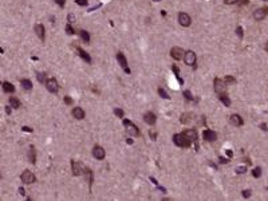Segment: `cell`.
<instances>
[{
    "mask_svg": "<svg viewBox=\"0 0 268 201\" xmlns=\"http://www.w3.org/2000/svg\"><path fill=\"white\" fill-rule=\"evenodd\" d=\"M173 142L177 145V146H180V147H189L190 145H192V141H190V139L188 138L184 133L174 134V135H173Z\"/></svg>",
    "mask_w": 268,
    "mask_h": 201,
    "instance_id": "cell-1",
    "label": "cell"
},
{
    "mask_svg": "<svg viewBox=\"0 0 268 201\" xmlns=\"http://www.w3.org/2000/svg\"><path fill=\"white\" fill-rule=\"evenodd\" d=\"M213 87H214V91L219 95H221V94H225V91H227V83L224 80H221L220 78H216L213 80Z\"/></svg>",
    "mask_w": 268,
    "mask_h": 201,
    "instance_id": "cell-2",
    "label": "cell"
},
{
    "mask_svg": "<svg viewBox=\"0 0 268 201\" xmlns=\"http://www.w3.org/2000/svg\"><path fill=\"white\" fill-rule=\"evenodd\" d=\"M123 126L126 127V131H127L130 135H134V137H137V135H139V130H138V127H137L135 125H134L131 121H129V119H123Z\"/></svg>",
    "mask_w": 268,
    "mask_h": 201,
    "instance_id": "cell-3",
    "label": "cell"
},
{
    "mask_svg": "<svg viewBox=\"0 0 268 201\" xmlns=\"http://www.w3.org/2000/svg\"><path fill=\"white\" fill-rule=\"evenodd\" d=\"M71 170L74 176H80V174L86 173V168L83 166V163L78 162V161H71Z\"/></svg>",
    "mask_w": 268,
    "mask_h": 201,
    "instance_id": "cell-4",
    "label": "cell"
},
{
    "mask_svg": "<svg viewBox=\"0 0 268 201\" xmlns=\"http://www.w3.org/2000/svg\"><path fill=\"white\" fill-rule=\"evenodd\" d=\"M46 87H47V90L50 91V93H54L56 94L59 91V85H58V80L55 79V78H48L47 82L44 83Z\"/></svg>",
    "mask_w": 268,
    "mask_h": 201,
    "instance_id": "cell-5",
    "label": "cell"
},
{
    "mask_svg": "<svg viewBox=\"0 0 268 201\" xmlns=\"http://www.w3.org/2000/svg\"><path fill=\"white\" fill-rule=\"evenodd\" d=\"M20 180H21V182L29 185V184H32V182H35V180H36V178H35V176H34V173H32V172L24 170L23 173H21V176H20Z\"/></svg>",
    "mask_w": 268,
    "mask_h": 201,
    "instance_id": "cell-6",
    "label": "cell"
},
{
    "mask_svg": "<svg viewBox=\"0 0 268 201\" xmlns=\"http://www.w3.org/2000/svg\"><path fill=\"white\" fill-rule=\"evenodd\" d=\"M117 60H118V63H119V66L123 68V71L126 72V74H130V68L127 67V60H126V56L123 55L122 52H118L117 54Z\"/></svg>",
    "mask_w": 268,
    "mask_h": 201,
    "instance_id": "cell-7",
    "label": "cell"
},
{
    "mask_svg": "<svg viewBox=\"0 0 268 201\" xmlns=\"http://www.w3.org/2000/svg\"><path fill=\"white\" fill-rule=\"evenodd\" d=\"M178 23L181 24V26H184V27H189L190 23H192V19H190V16L188 15V13L180 12L178 13Z\"/></svg>",
    "mask_w": 268,
    "mask_h": 201,
    "instance_id": "cell-8",
    "label": "cell"
},
{
    "mask_svg": "<svg viewBox=\"0 0 268 201\" xmlns=\"http://www.w3.org/2000/svg\"><path fill=\"white\" fill-rule=\"evenodd\" d=\"M267 15H268V7L257 8V10L253 12V18L256 19V20H263V19H265Z\"/></svg>",
    "mask_w": 268,
    "mask_h": 201,
    "instance_id": "cell-9",
    "label": "cell"
},
{
    "mask_svg": "<svg viewBox=\"0 0 268 201\" xmlns=\"http://www.w3.org/2000/svg\"><path fill=\"white\" fill-rule=\"evenodd\" d=\"M184 60H185V63H186L188 66H193V64H196V60H197L196 54L193 52V51H186L185 55H184Z\"/></svg>",
    "mask_w": 268,
    "mask_h": 201,
    "instance_id": "cell-10",
    "label": "cell"
},
{
    "mask_svg": "<svg viewBox=\"0 0 268 201\" xmlns=\"http://www.w3.org/2000/svg\"><path fill=\"white\" fill-rule=\"evenodd\" d=\"M184 55H185L184 50H182V48H180V47H173L170 50V56L173 59H176V60H180V59H182V58H184Z\"/></svg>",
    "mask_w": 268,
    "mask_h": 201,
    "instance_id": "cell-11",
    "label": "cell"
},
{
    "mask_svg": "<svg viewBox=\"0 0 268 201\" xmlns=\"http://www.w3.org/2000/svg\"><path fill=\"white\" fill-rule=\"evenodd\" d=\"M202 138L208 142H213V141H216L217 134L214 133L213 130H211V129H206V130H204V133H202Z\"/></svg>",
    "mask_w": 268,
    "mask_h": 201,
    "instance_id": "cell-12",
    "label": "cell"
},
{
    "mask_svg": "<svg viewBox=\"0 0 268 201\" xmlns=\"http://www.w3.org/2000/svg\"><path fill=\"white\" fill-rule=\"evenodd\" d=\"M93 155L96 158V160H103L105 155H106V152H105V149L102 146H94L93 149Z\"/></svg>",
    "mask_w": 268,
    "mask_h": 201,
    "instance_id": "cell-13",
    "label": "cell"
},
{
    "mask_svg": "<svg viewBox=\"0 0 268 201\" xmlns=\"http://www.w3.org/2000/svg\"><path fill=\"white\" fill-rule=\"evenodd\" d=\"M144 121L147 123V125H154L155 121H157V117H155L154 113L152 111H146L144 114Z\"/></svg>",
    "mask_w": 268,
    "mask_h": 201,
    "instance_id": "cell-14",
    "label": "cell"
},
{
    "mask_svg": "<svg viewBox=\"0 0 268 201\" xmlns=\"http://www.w3.org/2000/svg\"><path fill=\"white\" fill-rule=\"evenodd\" d=\"M35 32H36L38 38H39L40 40H43V42H44L46 35H44V27H43V24H40V23L35 24Z\"/></svg>",
    "mask_w": 268,
    "mask_h": 201,
    "instance_id": "cell-15",
    "label": "cell"
},
{
    "mask_svg": "<svg viewBox=\"0 0 268 201\" xmlns=\"http://www.w3.org/2000/svg\"><path fill=\"white\" fill-rule=\"evenodd\" d=\"M230 123L235 125V126H243L244 121H243V118H241L239 114H232V115H230Z\"/></svg>",
    "mask_w": 268,
    "mask_h": 201,
    "instance_id": "cell-16",
    "label": "cell"
},
{
    "mask_svg": "<svg viewBox=\"0 0 268 201\" xmlns=\"http://www.w3.org/2000/svg\"><path fill=\"white\" fill-rule=\"evenodd\" d=\"M77 52L79 54V56L83 59V60H86L87 63H91V56L88 55L87 52H86L83 48H80V47H77Z\"/></svg>",
    "mask_w": 268,
    "mask_h": 201,
    "instance_id": "cell-17",
    "label": "cell"
},
{
    "mask_svg": "<svg viewBox=\"0 0 268 201\" xmlns=\"http://www.w3.org/2000/svg\"><path fill=\"white\" fill-rule=\"evenodd\" d=\"M72 115H74V118H77V119H83V118H85V111H83L82 107H74V109H72Z\"/></svg>",
    "mask_w": 268,
    "mask_h": 201,
    "instance_id": "cell-18",
    "label": "cell"
},
{
    "mask_svg": "<svg viewBox=\"0 0 268 201\" xmlns=\"http://www.w3.org/2000/svg\"><path fill=\"white\" fill-rule=\"evenodd\" d=\"M182 133H184L185 135H186L188 138H189L192 142H196V141H197V131H196V130H193V129H189V130H185V131H182Z\"/></svg>",
    "mask_w": 268,
    "mask_h": 201,
    "instance_id": "cell-19",
    "label": "cell"
},
{
    "mask_svg": "<svg viewBox=\"0 0 268 201\" xmlns=\"http://www.w3.org/2000/svg\"><path fill=\"white\" fill-rule=\"evenodd\" d=\"M192 119H193L192 113H184V114H181V117H180V122L181 123H189V122H192Z\"/></svg>",
    "mask_w": 268,
    "mask_h": 201,
    "instance_id": "cell-20",
    "label": "cell"
},
{
    "mask_svg": "<svg viewBox=\"0 0 268 201\" xmlns=\"http://www.w3.org/2000/svg\"><path fill=\"white\" fill-rule=\"evenodd\" d=\"M3 91L11 94V93L15 91V87H13V85L11 82H7V80H5V82H3Z\"/></svg>",
    "mask_w": 268,
    "mask_h": 201,
    "instance_id": "cell-21",
    "label": "cell"
},
{
    "mask_svg": "<svg viewBox=\"0 0 268 201\" xmlns=\"http://www.w3.org/2000/svg\"><path fill=\"white\" fill-rule=\"evenodd\" d=\"M28 160L31 163H35L36 162V152H35V147L31 146L28 150Z\"/></svg>",
    "mask_w": 268,
    "mask_h": 201,
    "instance_id": "cell-22",
    "label": "cell"
},
{
    "mask_svg": "<svg viewBox=\"0 0 268 201\" xmlns=\"http://www.w3.org/2000/svg\"><path fill=\"white\" fill-rule=\"evenodd\" d=\"M10 105L13 109H19V107L21 106V102L19 101V98H16V96H10Z\"/></svg>",
    "mask_w": 268,
    "mask_h": 201,
    "instance_id": "cell-23",
    "label": "cell"
},
{
    "mask_svg": "<svg viewBox=\"0 0 268 201\" xmlns=\"http://www.w3.org/2000/svg\"><path fill=\"white\" fill-rule=\"evenodd\" d=\"M20 85L24 90H32V82L29 79H21L20 80Z\"/></svg>",
    "mask_w": 268,
    "mask_h": 201,
    "instance_id": "cell-24",
    "label": "cell"
},
{
    "mask_svg": "<svg viewBox=\"0 0 268 201\" xmlns=\"http://www.w3.org/2000/svg\"><path fill=\"white\" fill-rule=\"evenodd\" d=\"M79 35H80V38L83 39V42L90 43V34H88L87 31H85V29H80V31H79Z\"/></svg>",
    "mask_w": 268,
    "mask_h": 201,
    "instance_id": "cell-25",
    "label": "cell"
},
{
    "mask_svg": "<svg viewBox=\"0 0 268 201\" xmlns=\"http://www.w3.org/2000/svg\"><path fill=\"white\" fill-rule=\"evenodd\" d=\"M220 101H221L225 106H230V99L228 98L225 94H221V95H220Z\"/></svg>",
    "mask_w": 268,
    "mask_h": 201,
    "instance_id": "cell-26",
    "label": "cell"
},
{
    "mask_svg": "<svg viewBox=\"0 0 268 201\" xmlns=\"http://www.w3.org/2000/svg\"><path fill=\"white\" fill-rule=\"evenodd\" d=\"M86 176H87V181H88V185H90V188H91V185H93V172L90 170V169H86Z\"/></svg>",
    "mask_w": 268,
    "mask_h": 201,
    "instance_id": "cell-27",
    "label": "cell"
},
{
    "mask_svg": "<svg viewBox=\"0 0 268 201\" xmlns=\"http://www.w3.org/2000/svg\"><path fill=\"white\" fill-rule=\"evenodd\" d=\"M38 80H39L40 83H46V82H47V77H46L44 72H39V74H38Z\"/></svg>",
    "mask_w": 268,
    "mask_h": 201,
    "instance_id": "cell-28",
    "label": "cell"
},
{
    "mask_svg": "<svg viewBox=\"0 0 268 201\" xmlns=\"http://www.w3.org/2000/svg\"><path fill=\"white\" fill-rule=\"evenodd\" d=\"M252 176L256 177V178H257V177L261 176V168H259V166H257V168H255V169H253V172H252Z\"/></svg>",
    "mask_w": 268,
    "mask_h": 201,
    "instance_id": "cell-29",
    "label": "cell"
},
{
    "mask_svg": "<svg viewBox=\"0 0 268 201\" xmlns=\"http://www.w3.org/2000/svg\"><path fill=\"white\" fill-rule=\"evenodd\" d=\"M158 94H160V95L162 96V98H165V99H169V98H170V96L168 95V93H166V91L163 90V88H161V87L158 88Z\"/></svg>",
    "mask_w": 268,
    "mask_h": 201,
    "instance_id": "cell-30",
    "label": "cell"
},
{
    "mask_svg": "<svg viewBox=\"0 0 268 201\" xmlns=\"http://www.w3.org/2000/svg\"><path fill=\"white\" fill-rule=\"evenodd\" d=\"M66 32H67V34H68V35H74V34H75V29L72 28V27H71V24H70V23L66 26Z\"/></svg>",
    "mask_w": 268,
    "mask_h": 201,
    "instance_id": "cell-31",
    "label": "cell"
},
{
    "mask_svg": "<svg viewBox=\"0 0 268 201\" xmlns=\"http://www.w3.org/2000/svg\"><path fill=\"white\" fill-rule=\"evenodd\" d=\"M235 170H236V173L243 174V173H245V172H247V166H237Z\"/></svg>",
    "mask_w": 268,
    "mask_h": 201,
    "instance_id": "cell-32",
    "label": "cell"
},
{
    "mask_svg": "<svg viewBox=\"0 0 268 201\" xmlns=\"http://www.w3.org/2000/svg\"><path fill=\"white\" fill-rule=\"evenodd\" d=\"M184 96L188 99V101H193V95L190 94V91H189V90H185V91H184Z\"/></svg>",
    "mask_w": 268,
    "mask_h": 201,
    "instance_id": "cell-33",
    "label": "cell"
},
{
    "mask_svg": "<svg viewBox=\"0 0 268 201\" xmlns=\"http://www.w3.org/2000/svg\"><path fill=\"white\" fill-rule=\"evenodd\" d=\"M224 82L225 83H235L236 82V79L233 77H229V75H227V77L224 78Z\"/></svg>",
    "mask_w": 268,
    "mask_h": 201,
    "instance_id": "cell-34",
    "label": "cell"
},
{
    "mask_svg": "<svg viewBox=\"0 0 268 201\" xmlns=\"http://www.w3.org/2000/svg\"><path fill=\"white\" fill-rule=\"evenodd\" d=\"M114 114L117 115V117L122 118V117H123V110H121V109H114Z\"/></svg>",
    "mask_w": 268,
    "mask_h": 201,
    "instance_id": "cell-35",
    "label": "cell"
},
{
    "mask_svg": "<svg viewBox=\"0 0 268 201\" xmlns=\"http://www.w3.org/2000/svg\"><path fill=\"white\" fill-rule=\"evenodd\" d=\"M54 1H55L59 7H64V4H66V0H54Z\"/></svg>",
    "mask_w": 268,
    "mask_h": 201,
    "instance_id": "cell-36",
    "label": "cell"
},
{
    "mask_svg": "<svg viewBox=\"0 0 268 201\" xmlns=\"http://www.w3.org/2000/svg\"><path fill=\"white\" fill-rule=\"evenodd\" d=\"M78 5H87V0H75Z\"/></svg>",
    "mask_w": 268,
    "mask_h": 201,
    "instance_id": "cell-37",
    "label": "cell"
},
{
    "mask_svg": "<svg viewBox=\"0 0 268 201\" xmlns=\"http://www.w3.org/2000/svg\"><path fill=\"white\" fill-rule=\"evenodd\" d=\"M236 32H237L239 38H243V28H241V27H237V29H236Z\"/></svg>",
    "mask_w": 268,
    "mask_h": 201,
    "instance_id": "cell-38",
    "label": "cell"
},
{
    "mask_svg": "<svg viewBox=\"0 0 268 201\" xmlns=\"http://www.w3.org/2000/svg\"><path fill=\"white\" fill-rule=\"evenodd\" d=\"M64 103L66 105H71L72 103V99L70 96H64Z\"/></svg>",
    "mask_w": 268,
    "mask_h": 201,
    "instance_id": "cell-39",
    "label": "cell"
},
{
    "mask_svg": "<svg viewBox=\"0 0 268 201\" xmlns=\"http://www.w3.org/2000/svg\"><path fill=\"white\" fill-rule=\"evenodd\" d=\"M21 130H23V131H27V133H32V129H31V127H28V126H23V127H21Z\"/></svg>",
    "mask_w": 268,
    "mask_h": 201,
    "instance_id": "cell-40",
    "label": "cell"
},
{
    "mask_svg": "<svg viewBox=\"0 0 268 201\" xmlns=\"http://www.w3.org/2000/svg\"><path fill=\"white\" fill-rule=\"evenodd\" d=\"M225 4H235V3H239V0H224Z\"/></svg>",
    "mask_w": 268,
    "mask_h": 201,
    "instance_id": "cell-41",
    "label": "cell"
},
{
    "mask_svg": "<svg viewBox=\"0 0 268 201\" xmlns=\"http://www.w3.org/2000/svg\"><path fill=\"white\" fill-rule=\"evenodd\" d=\"M251 196V190H243V197H249Z\"/></svg>",
    "mask_w": 268,
    "mask_h": 201,
    "instance_id": "cell-42",
    "label": "cell"
},
{
    "mask_svg": "<svg viewBox=\"0 0 268 201\" xmlns=\"http://www.w3.org/2000/svg\"><path fill=\"white\" fill-rule=\"evenodd\" d=\"M68 23L70 24L74 23V15H72V13H70V15H68Z\"/></svg>",
    "mask_w": 268,
    "mask_h": 201,
    "instance_id": "cell-43",
    "label": "cell"
},
{
    "mask_svg": "<svg viewBox=\"0 0 268 201\" xmlns=\"http://www.w3.org/2000/svg\"><path fill=\"white\" fill-rule=\"evenodd\" d=\"M219 160H220V162H221V163H227V162H229V161H228V158H224V157H220Z\"/></svg>",
    "mask_w": 268,
    "mask_h": 201,
    "instance_id": "cell-44",
    "label": "cell"
},
{
    "mask_svg": "<svg viewBox=\"0 0 268 201\" xmlns=\"http://www.w3.org/2000/svg\"><path fill=\"white\" fill-rule=\"evenodd\" d=\"M5 113H7V114H11V107L5 106Z\"/></svg>",
    "mask_w": 268,
    "mask_h": 201,
    "instance_id": "cell-45",
    "label": "cell"
},
{
    "mask_svg": "<svg viewBox=\"0 0 268 201\" xmlns=\"http://www.w3.org/2000/svg\"><path fill=\"white\" fill-rule=\"evenodd\" d=\"M19 193H20L21 196H23V194H26V193H24V189H23V188H19Z\"/></svg>",
    "mask_w": 268,
    "mask_h": 201,
    "instance_id": "cell-46",
    "label": "cell"
},
{
    "mask_svg": "<svg viewBox=\"0 0 268 201\" xmlns=\"http://www.w3.org/2000/svg\"><path fill=\"white\" fill-rule=\"evenodd\" d=\"M261 129H263V130H268V129H267V126H265L264 123H263V125H261Z\"/></svg>",
    "mask_w": 268,
    "mask_h": 201,
    "instance_id": "cell-47",
    "label": "cell"
},
{
    "mask_svg": "<svg viewBox=\"0 0 268 201\" xmlns=\"http://www.w3.org/2000/svg\"><path fill=\"white\" fill-rule=\"evenodd\" d=\"M227 154L230 157V155H232V152H230V150H227Z\"/></svg>",
    "mask_w": 268,
    "mask_h": 201,
    "instance_id": "cell-48",
    "label": "cell"
},
{
    "mask_svg": "<svg viewBox=\"0 0 268 201\" xmlns=\"http://www.w3.org/2000/svg\"><path fill=\"white\" fill-rule=\"evenodd\" d=\"M265 48H267V50H268V40H267V44H265Z\"/></svg>",
    "mask_w": 268,
    "mask_h": 201,
    "instance_id": "cell-49",
    "label": "cell"
},
{
    "mask_svg": "<svg viewBox=\"0 0 268 201\" xmlns=\"http://www.w3.org/2000/svg\"><path fill=\"white\" fill-rule=\"evenodd\" d=\"M153 1H160V0H153Z\"/></svg>",
    "mask_w": 268,
    "mask_h": 201,
    "instance_id": "cell-50",
    "label": "cell"
},
{
    "mask_svg": "<svg viewBox=\"0 0 268 201\" xmlns=\"http://www.w3.org/2000/svg\"><path fill=\"white\" fill-rule=\"evenodd\" d=\"M264 1H268V0H264Z\"/></svg>",
    "mask_w": 268,
    "mask_h": 201,
    "instance_id": "cell-51",
    "label": "cell"
}]
</instances>
